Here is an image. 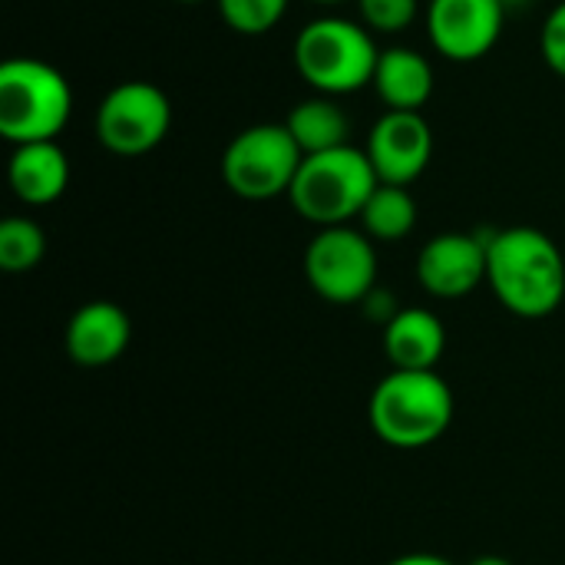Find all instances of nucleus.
Instances as JSON below:
<instances>
[{
  "mask_svg": "<svg viewBox=\"0 0 565 565\" xmlns=\"http://www.w3.org/2000/svg\"><path fill=\"white\" fill-rule=\"evenodd\" d=\"M540 53L546 60V66L565 79V0L550 10V17L543 20L540 30Z\"/></svg>",
  "mask_w": 565,
  "mask_h": 565,
  "instance_id": "nucleus-21",
  "label": "nucleus"
},
{
  "mask_svg": "<svg viewBox=\"0 0 565 565\" xmlns=\"http://www.w3.org/2000/svg\"><path fill=\"white\" fill-rule=\"evenodd\" d=\"M417 225V202L407 185L381 182L361 212V228L374 242H401Z\"/></svg>",
  "mask_w": 565,
  "mask_h": 565,
  "instance_id": "nucleus-17",
  "label": "nucleus"
},
{
  "mask_svg": "<svg viewBox=\"0 0 565 565\" xmlns=\"http://www.w3.org/2000/svg\"><path fill=\"white\" fill-rule=\"evenodd\" d=\"M305 278L331 305H361L377 288V248L364 228H318L305 248Z\"/></svg>",
  "mask_w": 565,
  "mask_h": 565,
  "instance_id": "nucleus-7",
  "label": "nucleus"
},
{
  "mask_svg": "<svg viewBox=\"0 0 565 565\" xmlns=\"http://www.w3.org/2000/svg\"><path fill=\"white\" fill-rule=\"evenodd\" d=\"M73 113L66 76L33 56H13L0 66V136L13 146L56 139Z\"/></svg>",
  "mask_w": 565,
  "mask_h": 565,
  "instance_id": "nucleus-4",
  "label": "nucleus"
},
{
  "mask_svg": "<svg viewBox=\"0 0 565 565\" xmlns=\"http://www.w3.org/2000/svg\"><path fill=\"white\" fill-rule=\"evenodd\" d=\"M371 86L387 109L420 113L434 96V66L424 53L411 46H387L377 56Z\"/></svg>",
  "mask_w": 565,
  "mask_h": 565,
  "instance_id": "nucleus-15",
  "label": "nucleus"
},
{
  "mask_svg": "<svg viewBox=\"0 0 565 565\" xmlns=\"http://www.w3.org/2000/svg\"><path fill=\"white\" fill-rule=\"evenodd\" d=\"M487 285L507 311L546 318L565 298L563 252L540 228H497L487 235Z\"/></svg>",
  "mask_w": 565,
  "mask_h": 565,
  "instance_id": "nucleus-1",
  "label": "nucleus"
},
{
  "mask_svg": "<svg viewBox=\"0 0 565 565\" xmlns=\"http://www.w3.org/2000/svg\"><path fill=\"white\" fill-rule=\"evenodd\" d=\"M381 46L361 20L318 17L295 36V70L318 96H348L374 83Z\"/></svg>",
  "mask_w": 565,
  "mask_h": 565,
  "instance_id": "nucleus-3",
  "label": "nucleus"
},
{
  "mask_svg": "<svg viewBox=\"0 0 565 565\" xmlns=\"http://www.w3.org/2000/svg\"><path fill=\"white\" fill-rule=\"evenodd\" d=\"M503 0H430L427 36L430 46L450 63L483 60L503 36Z\"/></svg>",
  "mask_w": 565,
  "mask_h": 565,
  "instance_id": "nucleus-9",
  "label": "nucleus"
},
{
  "mask_svg": "<svg viewBox=\"0 0 565 565\" xmlns=\"http://www.w3.org/2000/svg\"><path fill=\"white\" fill-rule=\"evenodd\" d=\"M7 179L23 205H53L70 185V159L56 139L13 146Z\"/></svg>",
  "mask_w": 565,
  "mask_h": 565,
  "instance_id": "nucleus-14",
  "label": "nucleus"
},
{
  "mask_svg": "<svg viewBox=\"0 0 565 565\" xmlns=\"http://www.w3.org/2000/svg\"><path fill=\"white\" fill-rule=\"evenodd\" d=\"M132 341V321L116 301H89L66 324V354L79 367H106Z\"/></svg>",
  "mask_w": 565,
  "mask_h": 565,
  "instance_id": "nucleus-12",
  "label": "nucleus"
},
{
  "mask_svg": "<svg viewBox=\"0 0 565 565\" xmlns=\"http://www.w3.org/2000/svg\"><path fill=\"white\" fill-rule=\"evenodd\" d=\"M374 434L397 450L437 444L454 424V391L437 371H394L371 394Z\"/></svg>",
  "mask_w": 565,
  "mask_h": 565,
  "instance_id": "nucleus-2",
  "label": "nucleus"
},
{
  "mask_svg": "<svg viewBox=\"0 0 565 565\" xmlns=\"http://www.w3.org/2000/svg\"><path fill=\"white\" fill-rule=\"evenodd\" d=\"M285 126H288L291 139L298 142V149L305 156L341 149V146H348V136H351V119L334 103V96H308V99H301L285 116Z\"/></svg>",
  "mask_w": 565,
  "mask_h": 565,
  "instance_id": "nucleus-16",
  "label": "nucleus"
},
{
  "mask_svg": "<svg viewBox=\"0 0 565 565\" xmlns=\"http://www.w3.org/2000/svg\"><path fill=\"white\" fill-rule=\"evenodd\" d=\"M291 0H215L228 30L242 36H262L275 30Z\"/></svg>",
  "mask_w": 565,
  "mask_h": 565,
  "instance_id": "nucleus-19",
  "label": "nucleus"
},
{
  "mask_svg": "<svg viewBox=\"0 0 565 565\" xmlns=\"http://www.w3.org/2000/svg\"><path fill=\"white\" fill-rule=\"evenodd\" d=\"M46 252V235L33 218L10 215L0 222V268L10 275L30 271Z\"/></svg>",
  "mask_w": 565,
  "mask_h": 565,
  "instance_id": "nucleus-18",
  "label": "nucleus"
},
{
  "mask_svg": "<svg viewBox=\"0 0 565 565\" xmlns=\"http://www.w3.org/2000/svg\"><path fill=\"white\" fill-rule=\"evenodd\" d=\"M172 129V103L149 79H126L113 86L93 116L99 146L113 156L136 159L152 152Z\"/></svg>",
  "mask_w": 565,
  "mask_h": 565,
  "instance_id": "nucleus-8",
  "label": "nucleus"
},
{
  "mask_svg": "<svg viewBox=\"0 0 565 565\" xmlns=\"http://www.w3.org/2000/svg\"><path fill=\"white\" fill-rule=\"evenodd\" d=\"M364 152L381 182L411 185L424 175V169L434 159V129L424 119V113L387 109L367 132Z\"/></svg>",
  "mask_w": 565,
  "mask_h": 565,
  "instance_id": "nucleus-10",
  "label": "nucleus"
},
{
  "mask_svg": "<svg viewBox=\"0 0 565 565\" xmlns=\"http://www.w3.org/2000/svg\"><path fill=\"white\" fill-rule=\"evenodd\" d=\"M444 348V321L427 308H401L384 324V354L394 371H437Z\"/></svg>",
  "mask_w": 565,
  "mask_h": 565,
  "instance_id": "nucleus-13",
  "label": "nucleus"
},
{
  "mask_svg": "<svg viewBox=\"0 0 565 565\" xmlns=\"http://www.w3.org/2000/svg\"><path fill=\"white\" fill-rule=\"evenodd\" d=\"M305 162L285 122H255L242 129L222 152V179L245 202L288 195Z\"/></svg>",
  "mask_w": 565,
  "mask_h": 565,
  "instance_id": "nucleus-6",
  "label": "nucleus"
},
{
  "mask_svg": "<svg viewBox=\"0 0 565 565\" xmlns=\"http://www.w3.org/2000/svg\"><path fill=\"white\" fill-rule=\"evenodd\" d=\"M387 565H454L444 556H434V553H407V556H397Z\"/></svg>",
  "mask_w": 565,
  "mask_h": 565,
  "instance_id": "nucleus-22",
  "label": "nucleus"
},
{
  "mask_svg": "<svg viewBox=\"0 0 565 565\" xmlns=\"http://www.w3.org/2000/svg\"><path fill=\"white\" fill-rule=\"evenodd\" d=\"M358 17L371 33H404L420 13V0H354Z\"/></svg>",
  "mask_w": 565,
  "mask_h": 565,
  "instance_id": "nucleus-20",
  "label": "nucleus"
},
{
  "mask_svg": "<svg viewBox=\"0 0 565 565\" xmlns=\"http://www.w3.org/2000/svg\"><path fill=\"white\" fill-rule=\"evenodd\" d=\"M175 3H202V0H175Z\"/></svg>",
  "mask_w": 565,
  "mask_h": 565,
  "instance_id": "nucleus-25",
  "label": "nucleus"
},
{
  "mask_svg": "<svg viewBox=\"0 0 565 565\" xmlns=\"http://www.w3.org/2000/svg\"><path fill=\"white\" fill-rule=\"evenodd\" d=\"M377 185L381 179L367 152L354 146H341L331 152L305 156L288 199L305 222L318 228H334V225H348L351 218H361Z\"/></svg>",
  "mask_w": 565,
  "mask_h": 565,
  "instance_id": "nucleus-5",
  "label": "nucleus"
},
{
  "mask_svg": "<svg viewBox=\"0 0 565 565\" xmlns=\"http://www.w3.org/2000/svg\"><path fill=\"white\" fill-rule=\"evenodd\" d=\"M467 565H513L510 559H503V556H477L473 563Z\"/></svg>",
  "mask_w": 565,
  "mask_h": 565,
  "instance_id": "nucleus-23",
  "label": "nucleus"
},
{
  "mask_svg": "<svg viewBox=\"0 0 565 565\" xmlns=\"http://www.w3.org/2000/svg\"><path fill=\"white\" fill-rule=\"evenodd\" d=\"M417 281L434 298H467L487 281V235L440 232L417 255Z\"/></svg>",
  "mask_w": 565,
  "mask_h": 565,
  "instance_id": "nucleus-11",
  "label": "nucleus"
},
{
  "mask_svg": "<svg viewBox=\"0 0 565 565\" xmlns=\"http://www.w3.org/2000/svg\"><path fill=\"white\" fill-rule=\"evenodd\" d=\"M308 3H318V7H338V3H348V0H308Z\"/></svg>",
  "mask_w": 565,
  "mask_h": 565,
  "instance_id": "nucleus-24",
  "label": "nucleus"
}]
</instances>
